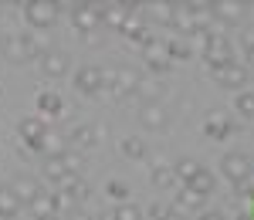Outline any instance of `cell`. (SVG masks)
<instances>
[{"label":"cell","mask_w":254,"mask_h":220,"mask_svg":"<svg viewBox=\"0 0 254 220\" xmlns=\"http://www.w3.org/2000/svg\"><path fill=\"white\" fill-rule=\"evenodd\" d=\"M105 7H109V3H75V7H71V20H75V27H78L88 41L95 38V31L102 27Z\"/></svg>","instance_id":"6da1fadb"},{"label":"cell","mask_w":254,"mask_h":220,"mask_svg":"<svg viewBox=\"0 0 254 220\" xmlns=\"http://www.w3.org/2000/svg\"><path fill=\"white\" fill-rule=\"evenodd\" d=\"M58 7L55 0H27L24 3V20L34 27V31H48L55 20H58Z\"/></svg>","instance_id":"7a4b0ae2"},{"label":"cell","mask_w":254,"mask_h":220,"mask_svg":"<svg viewBox=\"0 0 254 220\" xmlns=\"http://www.w3.org/2000/svg\"><path fill=\"white\" fill-rule=\"evenodd\" d=\"M220 173L234 183V186H241V183L251 180L254 163H251V156H244V153H227V156L220 160Z\"/></svg>","instance_id":"3957f363"},{"label":"cell","mask_w":254,"mask_h":220,"mask_svg":"<svg viewBox=\"0 0 254 220\" xmlns=\"http://www.w3.org/2000/svg\"><path fill=\"white\" fill-rule=\"evenodd\" d=\"M142 61L149 64V71H153V75H159V71H166V68H170V55H166V41L149 38L146 44H142Z\"/></svg>","instance_id":"277c9868"},{"label":"cell","mask_w":254,"mask_h":220,"mask_svg":"<svg viewBox=\"0 0 254 220\" xmlns=\"http://www.w3.org/2000/svg\"><path fill=\"white\" fill-rule=\"evenodd\" d=\"M210 75H214L224 88H244V85H248V68H244V64H237V61L220 64V68H214Z\"/></svg>","instance_id":"5b68a950"},{"label":"cell","mask_w":254,"mask_h":220,"mask_svg":"<svg viewBox=\"0 0 254 220\" xmlns=\"http://www.w3.org/2000/svg\"><path fill=\"white\" fill-rule=\"evenodd\" d=\"M75 92L78 95H98L102 92V68L95 64H85L75 71Z\"/></svg>","instance_id":"8992f818"},{"label":"cell","mask_w":254,"mask_h":220,"mask_svg":"<svg viewBox=\"0 0 254 220\" xmlns=\"http://www.w3.org/2000/svg\"><path fill=\"white\" fill-rule=\"evenodd\" d=\"M203 203H207V197H196L193 190H187V186H183V193L173 200L170 214H173V217H190V214L200 217V214H203Z\"/></svg>","instance_id":"52a82bcc"},{"label":"cell","mask_w":254,"mask_h":220,"mask_svg":"<svg viewBox=\"0 0 254 220\" xmlns=\"http://www.w3.org/2000/svg\"><path fill=\"white\" fill-rule=\"evenodd\" d=\"M17 132H20V139L27 142V149H34V153L44 149V122H41V119H34V115L20 119Z\"/></svg>","instance_id":"ba28073f"},{"label":"cell","mask_w":254,"mask_h":220,"mask_svg":"<svg viewBox=\"0 0 254 220\" xmlns=\"http://www.w3.org/2000/svg\"><path fill=\"white\" fill-rule=\"evenodd\" d=\"M210 7H214L217 24H241V20L248 17V7H244L241 0H217Z\"/></svg>","instance_id":"9c48e42d"},{"label":"cell","mask_w":254,"mask_h":220,"mask_svg":"<svg viewBox=\"0 0 254 220\" xmlns=\"http://www.w3.org/2000/svg\"><path fill=\"white\" fill-rule=\"evenodd\" d=\"M139 122H142L146 129L159 132V129H166V109H163L159 102H142V109H139Z\"/></svg>","instance_id":"30bf717a"},{"label":"cell","mask_w":254,"mask_h":220,"mask_svg":"<svg viewBox=\"0 0 254 220\" xmlns=\"http://www.w3.org/2000/svg\"><path fill=\"white\" fill-rule=\"evenodd\" d=\"M136 10V3H109L105 7V17H102V24L105 27H112V31H122V24L129 20V14Z\"/></svg>","instance_id":"8fae6325"},{"label":"cell","mask_w":254,"mask_h":220,"mask_svg":"<svg viewBox=\"0 0 254 220\" xmlns=\"http://www.w3.org/2000/svg\"><path fill=\"white\" fill-rule=\"evenodd\" d=\"M41 71H44L48 78H55V81L64 78V75H68V58H64L61 51H48V55L41 58Z\"/></svg>","instance_id":"7c38bea8"},{"label":"cell","mask_w":254,"mask_h":220,"mask_svg":"<svg viewBox=\"0 0 254 220\" xmlns=\"http://www.w3.org/2000/svg\"><path fill=\"white\" fill-rule=\"evenodd\" d=\"M190 17H193V31H214L217 17L210 3H190Z\"/></svg>","instance_id":"4fadbf2b"},{"label":"cell","mask_w":254,"mask_h":220,"mask_svg":"<svg viewBox=\"0 0 254 220\" xmlns=\"http://www.w3.org/2000/svg\"><path fill=\"white\" fill-rule=\"evenodd\" d=\"M139 85V75L132 71V68H116V81H112V95H132Z\"/></svg>","instance_id":"5bb4252c"},{"label":"cell","mask_w":254,"mask_h":220,"mask_svg":"<svg viewBox=\"0 0 254 220\" xmlns=\"http://www.w3.org/2000/svg\"><path fill=\"white\" fill-rule=\"evenodd\" d=\"M214 186H217L214 173H210V169H203V166H200L193 176H190V183H187V190H193L196 197H210V193H214Z\"/></svg>","instance_id":"9a60e30c"},{"label":"cell","mask_w":254,"mask_h":220,"mask_svg":"<svg viewBox=\"0 0 254 220\" xmlns=\"http://www.w3.org/2000/svg\"><path fill=\"white\" fill-rule=\"evenodd\" d=\"M3 55H7V61H14V64L31 61L27 48H24V34H7V38H3Z\"/></svg>","instance_id":"2e32d148"},{"label":"cell","mask_w":254,"mask_h":220,"mask_svg":"<svg viewBox=\"0 0 254 220\" xmlns=\"http://www.w3.org/2000/svg\"><path fill=\"white\" fill-rule=\"evenodd\" d=\"M203 132H207V136H210V139H227V136H231V122L224 119V115H220V112H210V115H207V122H203Z\"/></svg>","instance_id":"e0dca14e"},{"label":"cell","mask_w":254,"mask_h":220,"mask_svg":"<svg viewBox=\"0 0 254 220\" xmlns=\"http://www.w3.org/2000/svg\"><path fill=\"white\" fill-rule=\"evenodd\" d=\"M10 193H14V197H17L20 203L27 200H34V197H41V193H44V190H41V183H34V180H27V176H20V180H14L10 183Z\"/></svg>","instance_id":"ac0fdd59"},{"label":"cell","mask_w":254,"mask_h":220,"mask_svg":"<svg viewBox=\"0 0 254 220\" xmlns=\"http://www.w3.org/2000/svg\"><path fill=\"white\" fill-rule=\"evenodd\" d=\"M68 142L78 146V149H88V146H95V142H98V129H92V125L81 122V125H75V129L68 132Z\"/></svg>","instance_id":"d6986e66"},{"label":"cell","mask_w":254,"mask_h":220,"mask_svg":"<svg viewBox=\"0 0 254 220\" xmlns=\"http://www.w3.org/2000/svg\"><path fill=\"white\" fill-rule=\"evenodd\" d=\"M31 207V214L38 220H44V217H58V210H55V193H41V197H34V200L27 203Z\"/></svg>","instance_id":"ffe728a7"},{"label":"cell","mask_w":254,"mask_h":220,"mask_svg":"<svg viewBox=\"0 0 254 220\" xmlns=\"http://www.w3.org/2000/svg\"><path fill=\"white\" fill-rule=\"evenodd\" d=\"M122 34H126V41H132V44H139V48L149 41V34H146V24H142V20H136L132 14H129V20H126V24H122Z\"/></svg>","instance_id":"44dd1931"},{"label":"cell","mask_w":254,"mask_h":220,"mask_svg":"<svg viewBox=\"0 0 254 220\" xmlns=\"http://www.w3.org/2000/svg\"><path fill=\"white\" fill-rule=\"evenodd\" d=\"M61 109H64V102H61L58 92L48 88V92H41V95H38V112H41V115H58Z\"/></svg>","instance_id":"7402d4cb"},{"label":"cell","mask_w":254,"mask_h":220,"mask_svg":"<svg viewBox=\"0 0 254 220\" xmlns=\"http://www.w3.org/2000/svg\"><path fill=\"white\" fill-rule=\"evenodd\" d=\"M44 176L51 183H61L64 176H68V169H64V160H61V153H55V156H48L44 160Z\"/></svg>","instance_id":"603a6c76"},{"label":"cell","mask_w":254,"mask_h":220,"mask_svg":"<svg viewBox=\"0 0 254 220\" xmlns=\"http://www.w3.org/2000/svg\"><path fill=\"white\" fill-rule=\"evenodd\" d=\"M173 27L183 31V38H190L193 34V17H190V3H176L173 10Z\"/></svg>","instance_id":"cb8c5ba5"},{"label":"cell","mask_w":254,"mask_h":220,"mask_svg":"<svg viewBox=\"0 0 254 220\" xmlns=\"http://www.w3.org/2000/svg\"><path fill=\"white\" fill-rule=\"evenodd\" d=\"M20 214V200L10 190H0V220H14Z\"/></svg>","instance_id":"d4e9b609"},{"label":"cell","mask_w":254,"mask_h":220,"mask_svg":"<svg viewBox=\"0 0 254 220\" xmlns=\"http://www.w3.org/2000/svg\"><path fill=\"white\" fill-rule=\"evenodd\" d=\"M24 48H27V55H31V58H44V55H48V38H44L41 31L24 34Z\"/></svg>","instance_id":"484cf974"},{"label":"cell","mask_w":254,"mask_h":220,"mask_svg":"<svg viewBox=\"0 0 254 220\" xmlns=\"http://www.w3.org/2000/svg\"><path fill=\"white\" fill-rule=\"evenodd\" d=\"M122 156L126 160H146V142L136 139V136H126L122 139Z\"/></svg>","instance_id":"4316f807"},{"label":"cell","mask_w":254,"mask_h":220,"mask_svg":"<svg viewBox=\"0 0 254 220\" xmlns=\"http://www.w3.org/2000/svg\"><path fill=\"white\" fill-rule=\"evenodd\" d=\"M173 183H176L173 166H166V163H156V166H153V186H173Z\"/></svg>","instance_id":"83f0119b"},{"label":"cell","mask_w":254,"mask_h":220,"mask_svg":"<svg viewBox=\"0 0 254 220\" xmlns=\"http://www.w3.org/2000/svg\"><path fill=\"white\" fill-rule=\"evenodd\" d=\"M173 10L176 3H149V17L159 24H170V27H173Z\"/></svg>","instance_id":"f1b7e54d"},{"label":"cell","mask_w":254,"mask_h":220,"mask_svg":"<svg viewBox=\"0 0 254 220\" xmlns=\"http://www.w3.org/2000/svg\"><path fill=\"white\" fill-rule=\"evenodd\" d=\"M234 109L244 115V119H254V92H237V99H234Z\"/></svg>","instance_id":"f546056e"},{"label":"cell","mask_w":254,"mask_h":220,"mask_svg":"<svg viewBox=\"0 0 254 220\" xmlns=\"http://www.w3.org/2000/svg\"><path fill=\"white\" fill-rule=\"evenodd\" d=\"M136 92L142 95L146 102H156V95L163 92V85H159L156 78H139V85H136Z\"/></svg>","instance_id":"4dcf8cb0"},{"label":"cell","mask_w":254,"mask_h":220,"mask_svg":"<svg viewBox=\"0 0 254 220\" xmlns=\"http://www.w3.org/2000/svg\"><path fill=\"white\" fill-rule=\"evenodd\" d=\"M112 220H142V207L136 203H119L112 210Z\"/></svg>","instance_id":"1f68e13d"},{"label":"cell","mask_w":254,"mask_h":220,"mask_svg":"<svg viewBox=\"0 0 254 220\" xmlns=\"http://www.w3.org/2000/svg\"><path fill=\"white\" fill-rule=\"evenodd\" d=\"M190 51H193V48H190V41H187V38L166 41V55H170V58H190Z\"/></svg>","instance_id":"d6a6232c"},{"label":"cell","mask_w":254,"mask_h":220,"mask_svg":"<svg viewBox=\"0 0 254 220\" xmlns=\"http://www.w3.org/2000/svg\"><path fill=\"white\" fill-rule=\"evenodd\" d=\"M196 169H200V163H193V160H180L173 166V173H176V180H183V186L190 183V176H193Z\"/></svg>","instance_id":"836d02e7"},{"label":"cell","mask_w":254,"mask_h":220,"mask_svg":"<svg viewBox=\"0 0 254 220\" xmlns=\"http://www.w3.org/2000/svg\"><path fill=\"white\" fill-rule=\"evenodd\" d=\"M61 160H64V169H68V173H78V176H81V156H78V153L68 149V153H61Z\"/></svg>","instance_id":"e575fe53"},{"label":"cell","mask_w":254,"mask_h":220,"mask_svg":"<svg viewBox=\"0 0 254 220\" xmlns=\"http://www.w3.org/2000/svg\"><path fill=\"white\" fill-rule=\"evenodd\" d=\"M109 197H116L119 203H126V197H129V186L122 180H109Z\"/></svg>","instance_id":"d590c367"},{"label":"cell","mask_w":254,"mask_h":220,"mask_svg":"<svg viewBox=\"0 0 254 220\" xmlns=\"http://www.w3.org/2000/svg\"><path fill=\"white\" fill-rule=\"evenodd\" d=\"M149 217H153V220H170V217H173V214H170V207H166V203H149Z\"/></svg>","instance_id":"8d00e7d4"},{"label":"cell","mask_w":254,"mask_h":220,"mask_svg":"<svg viewBox=\"0 0 254 220\" xmlns=\"http://www.w3.org/2000/svg\"><path fill=\"white\" fill-rule=\"evenodd\" d=\"M241 44H244V55H251V51H254V27H244V34H241Z\"/></svg>","instance_id":"74e56055"},{"label":"cell","mask_w":254,"mask_h":220,"mask_svg":"<svg viewBox=\"0 0 254 220\" xmlns=\"http://www.w3.org/2000/svg\"><path fill=\"white\" fill-rule=\"evenodd\" d=\"M237 197H241V200H248L254 207V186H251V183H241V186H237Z\"/></svg>","instance_id":"f35d334b"},{"label":"cell","mask_w":254,"mask_h":220,"mask_svg":"<svg viewBox=\"0 0 254 220\" xmlns=\"http://www.w3.org/2000/svg\"><path fill=\"white\" fill-rule=\"evenodd\" d=\"M196 220H224V217H220V214H214V210H203Z\"/></svg>","instance_id":"ab89813d"},{"label":"cell","mask_w":254,"mask_h":220,"mask_svg":"<svg viewBox=\"0 0 254 220\" xmlns=\"http://www.w3.org/2000/svg\"><path fill=\"white\" fill-rule=\"evenodd\" d=\"M237 220H254V217H251V214H241V217H237Z\"/></svg>","instance_id":"60d3db41"},{"label":"cell","mask_w":254,"mask_h":220,"mask_svg":"<svg viewBox=\"0 0 254 220\" xmlns=\"http://www.w3.org/2000/svg\"><path fill=\"white\" fill-rule=\"evenodd\" d=\"M44 220H58V217H44Z\"/></svg>","instance_id":"b9f144b4"},{"label":"cell","mask_w":254,"mask_h":220,"mask_svg":"<svg viewBox=\"0 0 254 220\" xmlns=\"http://www.w3.org/2000/svg\"><path fill=\"white\" fill-rule=\"evenodd\" d=\"M0 92H3V88H0Z\"/></svg>","instance_id":"7bdbcfd3"},{"label":"cell","mask_w":254,"mask_h":220,"mask_svg":"<svg viewBox=\"0 0 254 220\" xmlns=\"http://www.w3.org/2000/svg\"><path fill=\"white\" fill-rule=\"evenodd\" d=\"M251 217H254V214H251Z\"/></svg>","instance_id":"ee69618b"}]
</instances>
